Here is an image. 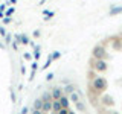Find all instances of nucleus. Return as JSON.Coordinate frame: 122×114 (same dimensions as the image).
<instances>
[{"label": "nucleus", "instance_id": "f257e3e1", "mask_svg": "<svg viewBox=\"0 0 122 114\" xmlns=\"http://www.w3.org/2000/svg\"><path fill=\"white\" fill-rule=\"evenodd\" d=\"M107 87H108V82H107L105 78H101V76H96V78L92 79L90 82V88L96 93H101V91H105Z\"/></svg>", "mask_w": 122, "mask_h": 114}, {"label": "nucleus", "instance_id": "f03ea898", "mask_svg": "<svg viewBox=\"0 0 122 114\" xmlns=\"http://www.w3.org/2000/svg\"><path fill=\"white\" fill-rule=\"evenodd\" d=\"M92 67H93V70L96 71V73H104V71H107V68H108V64L102 58H93Z\"/></svg>", "mask_w": 122, "mask_h": 114}, {"label": "nucleus", "instance_id": "7ed1b4c3", "mask_svg": "<svg viewBox=\"0 0 122 114\" xmlns=\"http://www.w3.org/2000/svg\"><path fill=\"white\" fill-rule=\"evenodd\" d=\"M92 56L93 58H102V59H105L107 58V50H105V47L102 44H96L93 47V50H92Z\"/></svg>", "mask_w": 122, "mask_h": 114}, {"label": "nucleus", "instance_id": "20e7f679", "mask_svg": "<svg viewBox=\"0 0 122 114\" xmlns=\"http://www.w3.org/2000/svg\"><path fill=\"white\" fill-rule=\"evenodd\" d=\"M122 12V6H113L112 9H110V12H108V15H117V14H121Z\"/></svg>", "mask_w": 122, "mask_h": 114}, {"label": "nucleus", "instance_id": "39448f33", "mask_svg": "<svg viewBox=\"0 0 122 114\" xmlns=\"http://www.w3.org/2000/svg\"><path fill=\"white\" fill-rule=\"evenodd\" d=\"M70 100L73 102V104H75V102H78L79 100V94L75 93V91H72V93H70Z\"/></svg>", "mask_w": 122, "mask_h": 114}, {"label": "nucleus", "instance_id": "423d86ee", "mask_svg": "<svg viewBox=\"0 0 122 114\" xmlns=\"http://www.w3.org/2000/svg\"><path fill=\"white\" fill-rule=\"evenodd\" d=\"M52 96L55 97V99H60L61 97V90L58 88V87H56V88H53V94H52Z\"/></svg>", "mask_w": 122, "mask_h": 114}, {"label": "nucleus", "instance_id": "0eeeda50", "mask_svg": "<svg viewBox=\"0 0 122 114\" xmlns=\"http://www.w3.org/2000/svg\"><path fill=\"white\" fill-rule=\"evenodd\" d=\"M75 104H76V108H78L79 111H84V109H86V105H84L82 102H79V100H78V102H75Z\"/></svg>", "mask_w": 122, "mask_h": 114}, {"label": "nucleus", "instance_id": "6e6552de", "mask_svg": "<svg viewBox=\"0 0 122 114\" xmlns=\"http://www.w3.org/2000/svg\"><path fill=\"white\" fill-rule=\"evenodd\" d=\"M104 100H105V104H107V105H113V99L110 97V96H105V97H104Z\"/></svg>", "mask_w": 122, "mask_h": 114}, {"label": "nucleus", "instance_id": "1a4fd4ad", "mask_svg": "<svg viewBox=\"0 0 122 114\" xmlns=\"http://www.w3.org/2000/svg\"><path fill=\"white\" fill-rule=\"evenodd\" d=\"M52 99V94L51 93H44L43 94V100H51Z\"/></svg>", "mask_w": 122, "mask_h": 114}, {"label": "nucleus", "instance_id": "9d476101", "mask_svg": "<svg viewBox=\"0 0 122 114\" xmlns=\"http://www.w3.org/2000/svg\"><path fill=\"white\" fill-rule=\"evenodd\" d=\"M66 91H67V93H72V91H75V87L73 85H69L67 88H66Z\"/></svg>", "mask_w": 122, "mask_h": 114}]
</instances>
